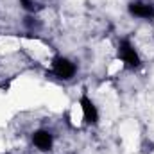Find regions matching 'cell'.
Returning a JSON list of instances; mask_svg holds the SVG:
<instances>
[{"mask_svg":"<svg viewBox=\"0 0 154 154\" xmlns=\"http://www.w3.org/2000/svg\"><path fill=\"white\" fill-rule=\"evenodd\" d=\"M118 56L122 57V61L125 63V66H129V68L140 66V57H138V54L134 52L133 45L127 39H122L120 41V45H118Z\"/></svg>","mask_w":154,"mask_h":154,"instance_id":"1","label":"cell"},{"mask_svg":"<svg viewBox=\"0 0 154 154\" xmlns=\"http://www.w3.org/2000/svg\"><path fill=\"white\" fill-rule=\"evenodd\" d=\"M54 72H56V75L63 77V79H70L75 74V65L65 57H56L54 59Z\"/></svg>","mask_w":154,"mask_h":154,"instance_id":"2","label":"cell"},{"mask_svg":"<svg viewBox=\"0 0 154 154\" xmlns=\"http://www.w3.org/2000/svg\"><path fill=\"white\" fill-rule=\"evenodd\" d=\"M129 11H131V14L140 16V18H152L154 16V5H151V4L133 2V4H129Z\"/></svg>","mask_w":154,"mask_h":154,"instance_id":"3","label":"cell"},{"mask_svg":"<svg viewBox=\"0 0 154 154\" xmlns=\"http://www.w3.org/2000/svg\"><path fill=\"white\" fill-rule=\"evenodd\" d=\"M81 108H82V113H84L86 122H90V124H95V122H97V118H99L97 108H95V104H93L88 97H82V99H81Z\"/></svg>","mask_w":154,"mask_h":154,"instance_id":"4","label":"cell"},{"mask_svg":"<svg viewBox=\"0 0 154 154\" xmlns=\"http://www.w3.org/2000/svg\"><path fill=\"white\" fill-rule=\"evenodd\" d=\"M32 142L39 151H48L52 147V134L47 131H38V133H34Z\"/></svg>","mask_w":154,"mask_h":154,"instance_id":"5","label":"cell"},{"mask_svg":"<svg viewBox=\"0 0 154 154\" xmlns=\"http://www.w3.org/2000/svg\"><path fill=\"white\" fill-rule=\"evenodd\" d=\"M22 2V5L27 9V11H34L36 9V4H34V0H20Z\"/></svg>","mask_w":154,"mask_h":154,"instance_id":"6","label":"cell"}]
</instances>
